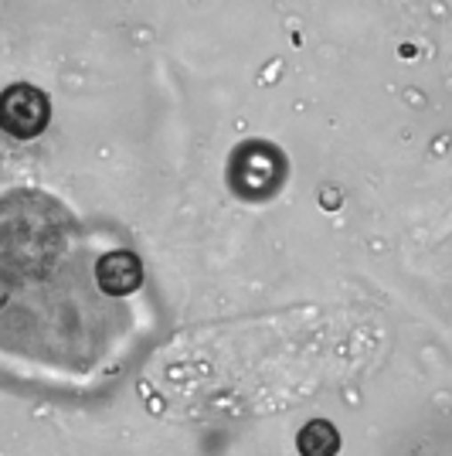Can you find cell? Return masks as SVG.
I'll list each match as a JSON object with an SVG mask.
<instances>
[{
    "label": "cell",
    "mask_w": 452,
    "mask_h": 456,
    "mask_svg": "<svg viewBox=\"0 0 452 456\" xmlns=\"http://www.w3.org/2000/svg\"><path fill=\"white\" fill-rule=\"evenodd\" d=\"M286 177H289V160L269 140H246L228 157V188L248 205L276 198L283 191Z\"/></svg>",
    "instance_id": "cell-1"
},
{
    "label": "cell",
    "mask_w": 452,
    "mask_h": 456,
    "mask_svg": "<svg viewBox=\"0 0 452 456\" xmlns=\"http://www.w3.org/2000/svg\"><path fill=\"white\" fill-rule=\"evenodd\" d=\"M52 123V102L31 82H14L0 93V130L14 140H35Z\"/></svg>",
    "instance_id": "cell-2"
},
{
    "label": "cell",
    "mask_w": 452,
    "mask_h": 456,
    "mask_svg": "<svg viewBox=\"0 0 452 456\" xmlns=\"http://www.w3.org/2000/svg\"><path fill=\"white\" fill-rule=\"evenodd\" d=\"M95 283L106 297H126L136 286L143 283V263L140 256L130 248H116L106 252L99 263H95Z\"/></svg>",
    "instance_id": "cell-3"
},
{
    "label": "cell",
    "mask_w": 452,
    "mask_h": 456,
    "mask_svg": "<svg viewBox=\"0 0 452 456\" xmlns=\"http://www.w3.org/2000/svg\"><path fill=\"white\" fill-rule=\"evenodd\" d=\"M296 446H300V456H337L340 453L337 426L327 422V419H313V422H306L300 429Z\"/></svg>",
    "instance_id": "cell-4"
}]
</instances>
